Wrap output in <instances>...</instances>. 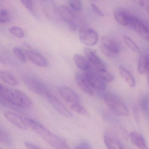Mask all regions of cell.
I'll return each mask as SVG.
<instances>
[{
    "instance_id": "obj_2",
    "label": "cell",
    "mask_w": 149,
    "mask_h": 149,
    "mask_svg": "<svg viewBox=\"0 0 149 149\" xmlns=\"http://www.w3.org/2000/svg\"><path fill=\"white\" fill-rule=\"evenodd\" d=\"M28 125L49 144L55 149H70L65 140L49 130L37 121L31 118H25Z\"/></svg>"
},
{
    "instance_id": "obj_17",
    "label": "cell",
    "mask_w": 149,
    "mask_h": 149,
    "mask_svg": "<svg viewBox=\"0 0 149 149\" xmlns=\"http://www.w3.org/2000/svg\"><path fill=\"white\" fill-rule=\"evenodd\" d=\"M0 81L13 86H16L18 84L17 79L13 74L2 70H0Z\"/></svg>"
},
{
    "instance_id": "obj_26",
    "label": "cell",
    "mask_w": 149,
    "mask_h": 149,
    "mask_svg": "<svg viewBox=\"0 0 149 149\" xmlns=\"http://www.w3.org/2000/svg\"><path fill=\"white\" fill-rule=\"evenodd\" d=\"M11 142L12 140L9 134L3 127H0V143L9 145Z\"/></svg>"
},
{
    "instance_id": "obj_7",
    "label": "cell",
    "mask_w": 149,
    "mask_h": 149,
    "mask_svg": "<svg viewBox=\"0 0 149 149\" xmlns=\"http://www.w3.org/2000/svg\"><path fill=\"white\" fill-rule=\"evenodd\" d=\"M79 39L85 45L94 46L98 41V36L96 31L91 29L82 28L79 32Z\"/></svg>"
},
{
    "instance_id": "obj_18",
    "label": "cell",
    "mask_w": 149,
    "mask_h": 149,
    "mask_svg": "<svg viewBox=\"0 0 149 149\" xmlns=\"http://www.w3.org/2000/svg\"><path fill=\"white\" fill-rule=\"evenodd\" d=\"M58 12L62 19L68 24L74 22V16L73 13L67 7L65 6H60L58 8Z\"/></svg>"
},
{
    "instance_id": "obj_38",
    "label": "cell",
    "mask_w": 149,
    "mask_h": 149,
    "mask_svg": "<svg viewBox=\"0 0 149 149\" xmlns=\"http://www.w3.org/2000/svg\"><path fill=\"white\" fill-rule=\"evenodd\" d=\"M149 1L148 0H144V1H140V4L146 10L148 11L149 10Z\"/></svg>"
},
{
    "instance_id": "obj_23",
    "label": "cell",
    "mask_w": 149,
    "mask_h": 149,
    "mask_svg": "<svg viewBox=\"0 0 149 149\" xmlns=\"http://www.w3.org/2000/svg\"><path fill=\"white\" fill-rule=\"evenodd\" d=\"M130 14L122 10H118L115 13L114 16L117 22L119 24L127 27L128 19Z\"/></svg>"
},
{
    "instance_id": "obj_39",
    "label": "cell",
    "mask_w": 149,
    "mask_h": 149,
    "mask_svg": "<svg viewBox=\"0 0 149 149\" xmlns=\"http://www.w3.org/2000/svg\"><path fill=\"white\" fill-rule=\"evenodd\" d=\"M0 127H2V126L1 125H0Z\"/></svg>"
},
{
    "instance_id": "obj_13",
    "label": "cell",
    "mask_w": 149,
    "mask_h": 149,
    "mask_svg": "<svg viewBox=\"0 0 149 149\" xmlns=\"http://www.w3.org/2000/svg\"><path fill=\"white\" fill-rule=\"evenodd\" d=\"M84 52L88 61L94 66L95 69H106L104 63L97 55L95 51L88 48L85 47L84 49Z\"/></svg>"
},
{
    "instance_id": "obj_9",
    "label": "cell",
    "mask_w": 149,
    "mask_h": 149,
    "mask_svg": "<svg viewBox=\"0 0 149 149\" xmlns=\"http://www.w3.org/2000/svg\"><path fill=\"white\" fill-rule=\"evenodd\" d=\"M84 74L88 81L94 89L104 91L106 89L105 81L95 71L89 70L86 71Z\"/></svg>"
},
{
    "instance_id": "obj_35",
    "label": "cell",
    "mask_w": 149,
    "mask_h": 149,
    "mask_svg": "<svg viewBox=\"0 0 149 149\" xmlns=\"http://www.w3.org/2000/svg\"><path fill=\"white\" fill-rule=\"evenodd\" d=\"M0 105L9 108V109L16 110L19 111V109H17V108H15V107H14V106H12V105H10L1 96H0Z\"/></svg>"
},
{
    "instance_id": "obj_3",
    "label": "cell",
    "mask_w": 149,
    "mask_h": 149,
    "mask_svg": "<svg viewBox=\"0 0 149 149\" xmlns=\"http://www.w3.org/2000/svg\"><path fill=\"white\" fill-rule=\"evenodd\" d=\"M102 97L109 109L115 115L123 117L129 115V111L125 104L116 94L107 91L103 93Z\"/></svg>"
},
{
    "instance_id": "obj_12",
    "label": "cell",
    "mask_w": 149,
    "mask_h": 149,
    "mask_svg": "<svg viewBox=\"0 0 149 149\" xmlns=\"http://www.w3.org/2000/svg\"><path fill=\"white\" fill-rule=\"evenodd\" d=\"M4 115L9 122L17 128L23 130H27L28 125L25 119H23L18 114L9 111H6L4 112Z\"/></svg>"
},
{
    "instance_id": "obj_19",
    "label": "cell",
    "mask_w": 149,
    "mask_h": 149,
    "mask_svg": "<svg viewBox=\"0 0 149 149\" xmlns=\"http://www.w3.org/2000/svg\"><path fill=\"white\" fill-rule=\"evenodd\" d=\"M119 71L120 75L129 86L131 88H134L136 85V82L130 71L122 66H119Z\"/></svg>"
},
{
    "instance_id": "obj_36",
    "label": "cell",
    "mask_w": 149,
    "mask_h": 149,
    "mask_svg": "<svg viewBox=\"0 0 149 149\" xmlns=\"http://www.w3.org/2000/svg\"><path fill=\"white\" fill-rule=\"evenodd\" d=\"M91 7L94 13L99 16H103L104 15L103 13H102L101 10H100L99 8L95 4H91Z\"/></svg>"
},
{
    "instance_id": "obj_31",
    "label": "cell",
    "mask_w": 149,
    "mask_h": 149,
    "mask_svg": "<svg viewBox=\"0 0 149 149\" xmlns=\"http://www.w3.org/2000/svg\"><path fill=\"white\" fill-rule=\"evenodd\" d=\"M10 20V16L9 12L5 9L0 10V23H7Z\"/></svg>"
},
{
    "instance_id": "obj_8",
    "label": "cell",
    "mask_w": 149,
    "mask_h": 149,
    "mask_svg": "<svg viewBox=\"0 0 149 149\" xmlns=\"http://www.w3.org/2000/svg\"><path fill=\"white\" fill-rule=\"evenodd\" d=\"M58 91L65 101L71 105L80 104V98L77 93L70 87L61 86Z\"/></svg>"
},
{
    "instance_id": "obj_6",
    "label": "cell",
    "mask_w": 149,
    "mask_h": 149,
    "mask_svg": "<svg viewBox=\"0 0 149 149\" xmlns=\"http://www.w3.org/2000/svg\"><path fill=\"white\" fill-rule=\"evenodd\" d=\"M127 27L135 31L141 38L149 40V30L146 25L137 17L130 14Z\"/></svg>"
},
{
    "instance_id": "obj_16",
    "label": "cell",
    "mask_w": 149,
    "mask_h": 149,
    "mask_svg": "<svg viewBox=\"0 0 149 149\" xmlns=\"http://www.w3.org/2000/svg\"><path fill=\"white\" fill-rule=\"evenodd\" d=\"M132 143L139 149H148L146 141L143 135L137 132H132L130 135Z\"/></svg>"
},
{
    "instance_id": "obj_29",
    "label": "cell",
    "mask_w": 149,
    "mask_h": 149,
    "mask_svg": "<svg viewBox=\"0 0 149 149\" xmlns=\"http://www.w3.org/2000/svg\"><path fill=\"white\" fill-rule=\"evenodd\" d=\"M70 108L74 111L76 112L77 114H80L82 116H88V113L87 110L80 104L71 105L70 106Z\"/></svg>"
},
{
    "instance_id": "obj_4",
    "label": "cell",
    "mask_w": 149,
    "mask_h": 149,
    "mask_svg": "<svg viewBox=\"0 0 149 149\" xmlns=\"http://www.w3.org/2000/svg\"><path fill=\"white\" fill-rule=\"evenodd\" d=\"M23 80L27 88L31 91L38 95L46 97L50 93L47 86L36 77L26 76L24 77Z\"/></svg>"
},
{
    "instance_id": "obj_25",
    "label": "cell",
    "mask_w": 149,
    "mask_h": 149,
    "mask_svg": "<svg viewBox=\"0 0 149 149\" xmlns=\"http://www.w3.org/2000/svg\"><path fill=\"white\" fill-rule=\"evenodd\" d=\"M123 38L125 44L133 52H136V53L139 52V49L137 45L130 38L126 36H123Z\"/></svg>"
},
{
    "instance_id": "obj_5",
    "label": "cell",
    "mask_w": 149,
    "mask_h": 149,
    "mask_svg": "<svg viewBox=\"0 0 149 149\" xmlns=\"http://www.w3.org/2000/svg\"><path fill=\"white\" fill-rule=\"evenodd\" d=\"M100 49L103 54L109 57L117 56L120 51L119 45L115 40L107 36L102 38Z\"/></svg>"
},
{
    "instance_id": "obj_27",
    "label": "cell",
    "mask_w": 149,
    "mask_h": 149,
    "mask_svg": "<svg viewBox=\"0 0 149 149\" xmlns=\"http://www.w3.org/2000/svg\"><path fill=\"white\" fill-rule=\"evenodd\" d=\"M140 106L143 112L148 117L149 116V98L147 96L143 97L140 101Z\"/></svg>"
},
{
    "instance_id": "obj_32",
    "label": "cell",
    "mask_w": 149,
    "mask_h": 149,
    "mask_svg": "<svg viewBox=\"0 0 149 149\" xmlns=\"http://www.w3.org/2000/svg\"><path fill=\"white\" fill-rule=\"evenodd\" d=\"M69 2L70 7L74 10L79 11L82 8V4L79 0H71Z\"/></svg>"
},
{
    "instance_id": "obj_10",
    "label": "cell",
    "mask_w": 149,
    "mask_h": 149,
    "mask_svg": "<svg viewBox=\"0 0 149 149\" xmlns=\"http://www.w3.org/2000/svg\"><path fill=\"white\" fill-rule=\"evenodd\" d=\"M104 139L108 149H124L118 136L111 131H107L104 133Z\"/></svg>"
},
{
    "instance_id": "obj_14",
    "label": "cell",
    "mask_w": 149,
    "mask_h": 149,
    "mask_svg": "<svg viewBox=\"0 0 149 149\" xmlns=\"http://www.w3.org/2000/svg\"><path fill=\"white\" fill-rule=\"evenodd\" d=\"M75 79L77 85L83 92L91 96H94L95 89L91 87L84 74H77Z\"/></svg>"
},
{
    "instance_id": "obj_40",
    "label": "cell",
    "mask_w": 149,
    "mask_h": 149,
    "mask_svg": "<svg viewBox=\"0 0 149 149\" xmlns=\"http://www.w3.org/2000/svg\"><path fill=\"white\" fill-rule=\"evenodd\" d=\"M0 149H2V148H0Z\"/></svg>"
},
{
    "instance_id": "obj_30",
    "label": "cell",
    "mask_w": 149,
    "mask_h": 149,
    "mask_svg": "<svg viewBox=\"0 0 149 149\" xmlns=\"http://www.w3.org/2000/svg\"><path fill=\"white\" fill-rule=\"evenodd\" d=\"M13 53L22 62L26 63L27 61L26 57L24 52L21 49L18 47H15L13 49Z\"/></svg>"
},
{
    "instance_id": "obj_34",
    "label": "cell",
    "mask_w": 149,
    "mask_h": 149,
    "mask_svg": "<svg viewBox=\"0 0 149 149\" xmlns=\"http://www.w3.org/2000/svg\"><path fill=\"white\" fill-rule=\"evenodd\" d=\"M75 149H92V147L89 142L83 140L78 143Z\"/></svg>"
},
{
    "instance_id": "obj_24",
    "label": "cell",
    "mask_w": 149,
    "mask_h": 149,
    "mask_svg": "<svg viewBox=\"0 0 149 149\" xmlns=\"http://www.w3.org/2000/svg\"><path fill=\"white\" fill-rule=\"evenodd\" d=\"M95 70V72L104 81H112L114 80V75L106 70V69H97Z\"/></svg>"
},
{
    "instance_id": "obj_28",
    "label": "cell",
    "mask_w": 149,
    "mask_h": 149,
    "mask_svg": "<svg viewBox=\"0 0 149 149\" xmlns=\"http://www.w3.org/2000/svg\"><path fill=\"white\" fill-rule=\"evenodd\" d=\"M9 31L12 35L17 38H23L25 36L24 30L19 27H12L9 29Z\"/></svg>"
},
{
    "instance_id": "obj_33",
    "label": "cell",
    "mask_w": 149,
    "mask_h": 149,
    "mask_svg": "<svg viewBox=\"0 0 149 149\" xmlns=\"http://www.w3.org/2000/svg\"><path fill=\"white\" fill-rule=\"evenodd\" d=\"M24 7L32 13H34V7L33 1L30 0H22L21 1Z\"/></svg>"
},
{
    "instance_id": "obj_21",
    "label": "cell",
    "mask_w": 149,
    "mask_h": 149,
    "mask_svg": "<svg viewBox=\"0 0 149 149\" xmlns=\"http://www.w3.org/2000/svg\"><path fill=\"white\" fill-rule=\"evenodd\" d=\"M149 63L148 56H142L139 58L138 64V70L140 74L145 75L148 74Z\"/></svg>"
},
{
    "instance_id": "obj_11",
    "label": "cell",
    "mask_w": 149,
    "mask_h": 149,
    "mask_svg": "<svg viewBox=\"0 0 149 149\" xmlns=\"http://www.w3.org/2000/svg\"><path fill=\"white\" fill-rule=\"evenodd\" d=\"M46 97L51 105L61 115L67 118H70L72 116L71 112L59 99L53 94L49 93Z\"/></svg>"
},
{
    "instance_id": "obj_22",
    "label": "cell",
    "mask_w": 149,
    "mask_h": 149,
    "mask_svg": "<svg viewBox=\"0 0 149 149\" xmlns=\"http://www.w3.org/2000/svg\"><path fill=\"white\" fill-rule=\"evenodd\" d=\"M43 8L47 15L50 18H54L56 15V8L54 2L50 1H43Z\"/></svg>"
},
{
    "instance_id": "obj_37",
    "label": "cell",
    "mask_w": 149,
    "mask_h": 149,
    "mask_svg": "<svg viewBox=\"0 0 149 149\" xmlns=\"http://www.w3.org/2000/svg\"><path fill=\"white\" fill-rule=\"evenodd\" d=\"M25 146L28 149H42L40 147H38L33 143L29 142H26L25 143Z\"/></svg>"
},
{
    "instance_id": "obj_15",
    "label": "cell",
    "mask_w": 149,
    "mask_h": 149,
    "mask_svg": "<svg viewBox=\"0 0 149 149\" xmlns=\"http://www.w3.org/2000/svg\"><path fill=\"white\" fill-rule=\"evenodd\" d=\"M26 53L29 60L36 65L43 68L49 66L47 59L40 53L33 50H26Z\"/></svg>"
},
{
    "instance_id": "obj_1",
    "label": "cell",
    "mask_w": 149,
    "mask_h": 149,
    "mask_svg": "<svg viewBox=\"0 0 149 149\" xmlns=\"http://www.w3.org/2000/svg\"><path fill=\"white\" fill-rule=\"evenodd\" d=\"M0 96L10 105L19 109H28L32 105L29 97L19 90L0 84Z\"/></svg>"
},
{
    "instance_id": "obj_20",
    "label": "cell",
    "mask_w": 149,
    "mask_h": 149,
    "mask_svg": "<svg viewBox=\"0 0 149 149\" xmlns=\"http://www.w3.org/2000/svg\"><path fill=\"white\" fill-rule=\"evenodd\" d=\"M73 60L77 67L84 71H88L90 69V63L84 57L78 54H75Z\"/></svg>"
}]
</instances>
